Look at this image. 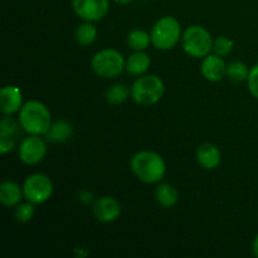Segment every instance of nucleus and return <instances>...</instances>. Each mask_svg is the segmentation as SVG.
Instances as JSON below:
<instances>
[{"mask_svg":"<svg viewBox=\"0 0 258 258\" xmlns=\"http://www.w3.org/2000/svg\"><path fill=\"white\" fill-rule=\"evenodd\" d=\"M150 57L144 50H139L131 54L126 60V71L131 76H143L150 67Z\"/></svg>","mask_w":258,"mask_h":258,"instance_id":"15","label":"nucleus"},{"mask_svg":"<svg viewBox=\"0 0 258 258\" xmlns=\"http://www.w3.org/2000/svg\"><path fill=\"white\" fill-rule=\"evenodd\" d=\"M18 133V125L12 117H4L2 120L0 136H12L14 138Z\"/></svg>","mask_w":258,"mask_h":258,"instance_id":"24","label":"nucleus"},{"mask_svg":"<svg viewBox=\"0 0 258 258\" xmlns=\"http://www.w3.org/2000/svg\"><path fill=\"white\" fill-rule=\"evenodd\" d=\"M156 202L164 208H173L178 203V191L170 184L163 183L156 188Z\"/></svg>","mask_w":258,"mask_h":258,"instance_id":"17","label":"nucleus"},{"mask_svg":"<svg viewBox=\"0 0 258 258\" xmlns=\"http://www.w3.org/2000/svg\"><path fill=\"white\" fill-rule=\"evenodd\" d=\"M34 204L28 202V203L18 204L17 209H15V219L20 223H27V222L32 221L33 216H34Z\"/></svg>","mask_w":258,"mask_h":258,"instance_id":"23","label":"nucleus"},{"mask_svg":"<svg viewBox=\"0 0 258 258\" xmlns=\"http://www.w3.org/2000/svg\"><path fill=\"white\" fill-rule=\"evenodd\" d=\"M184 52L193 58L207 57L213 50V40L206 28L191 25L186 28L181 37Z\"/></svg>","mask_w":258,"mask_h":258,"instance_id":"4","label":"nucleus"},{"mask_svg":"<svg viewBox=\"0 0 258 258\" xmlns=\"http://www.w3.org/2000/svg\"><path fill=\"white\" fill-rule=\"evenodd\" d=\"M73 128L68 121L57 120L50 123L49 128L45 133V138L52 143H64L72 136Z\"/></svg>","mask_w":258,"mask_h":258,"instance_id":"16","label":"nucleus"},{"mask_svg":"<svg viewBox=\"0 0 258 258\" xmlns=\"http://www.w3.org/2000/svg\"><path fill=\"white\" fill-rule=\"evenodd\" d=\"M53 183L44 174H33L23 184L25 199L33 204H42L52 197Z\"/></svg>","mask_w":258,"mask_h":258,"instance_id":"7","label":"nucleus"},{"mask_svg":"<svg viewBox=\"0 0 258 258\" xmlns=\"http://www.w3.org/2000/svg\"><path fill=\"white\" fill-rule=\"evenodd\" d=\"M133 173L146 184H155L161 181L166 171L164 159L154 151H139L133 156L130 163Z\"/></svg>","mask_w":258,"mask_h":258,"instance_id":"1","label":"nucleus"},{"mask_svg":"<svg viewBox=\"0 0 258 258\" xmlns=\"http://www.w3.org/2000/svg\"><path fill=\"white\" fill-rule=\"evenodd\" d=\"M197 160L202 168L207 170H213L221 164L222 155L219 149L213 144H203L197 150Z\"/></svg>","mask_w":258,"mask_h":258,"instance_id":"13","label":"nucleus"},{"mask_svg":"<svg viewBox=\"0 0 258 258\" xmlns=\"http://www.w3.org/2000/svg\"><path fill=\"white\" fill-rule=\"evenodd\" d=\"M73 12L86 22L101 20L108 12V0H72Z\"/></svg>","mask_w":258,"mask_h":258,"instance_id":"8","label":"nucleus"},{"mask_svg":"<svg viewBox=\"0 0 258 258\" xmlns=\"http://www.w3.org/2000/svg\"><path fill=\"white\" fill-rule=\"evenodd\" d=\"M249 71L247 66L241 60H234V62L229 63L227 66V77L232 81V82H243V81L248 80Z\"/></svg>","mask_w":258,"mask_h":258,"instance_id":"20","label":"nucleus"},{"mask_svg":"<svg viewBox=\"0 0 258 258\" xmlns=\"http://www.w3.org/2000/svg\"><path fill=\"white\" fill-rule=\"evenodd\" d=\"M97 38V29L92 22H86L83 24L78 25L76 29V40L82 47H88L93 44Z\"/></svg>","mask_w":258,"mask_h":258,"instance_id":"18","label":"nucleus"},{"mask_svg":"<svg viewBox=\"0 0 258 258\" xmlns=\"http://www.w3.org/2000/svg\"><path fill=\"white\" fill-rule=\"evenodd\" d=\"M115 3H117V4H121V5H126V4H130V3H133L134 0H113Z\"/></svg>","mask_w":258,"mask_h":258,"instance_id":"28","label":"nucleus"},{"mask_svg":"<svg viewBox=\"0 0 258 258\" xmlns=\"http://www.w3.org/2000/svg\"><path fill=\"white\" fill-rule=\"evenodd\" d=\"M15 148V138L12 136H0V153L5 155Z\"/></svg>","mask_w":258,"mask_h":258,"instance_id":"26","label":"nucleus"},{"mask_svg":"<svg viewBox=\"0 0 258 258\" xmlns=\"http://www.w3.org/2000/svg\"><path fill=\"white\" fill-rule=\"evenodd\" d=\"M23 196V190L14 181H3L0 185V201L5 207H17L22 201Z\"/></svg>","mask_w":258,"mask_h":258,"instance_id":"14","label":"nucleus"},{"mask_svg":"<svg viewBox=\"0 0 258 258\" xmlns=\"http://www.w3.org/2000/svg\"><path fill=\"white\" fill-rule=\"evenodd\" d=\"M247 83H248V90L252 93V96L258 98V63L249 71Z\"/></svg>","mask_w":258,"mask_h":258,"instance_id":"25","label":"nucleus"},{"mask_svg":"<svg viewBox=\"0 0 258 258\" xmlns=\"http://www.w3.org/2000/svg\"><path fill=\"white\" fill-rule=\"evenodd\" d=\"M233 40L227 37H218L213 40V52L214 54L221 55V57H227L233 50Z\"/></svg>","mask_w":258,"mask_h":258,"instance_id":"22","label":"nucleus"},{"mask_svg":"<svg viewBox=\"0 0 258 258\" xmlns=\"http://www.w3.org/2000/svg\"><path fill=\"white\" fill-rule=\"evenodd\" d=\"M128 95H131V90H128L125 85H113L106 92V100L111 105H120L127 100Z\"/></svg>","mask_w":258,"mask_h":258,"instance_id":"21","label":"nucleus"},{"mask_svg":"<svg viewBox=\"0 0 258 258\" xmlns=\"http://www.w3.org/2000/svg\"><path fill=\"white\" fill-rule=\"evenodd\" d=\"M202 75L211 82H219L227 76V64L221 55L208 54L202 62Z\"/></svg>","mask_w":258,"mask_h":258,"instance_id":"11","label":"nucleus"},{"mask_svg":"<svg viewBox=\"0 0 258 258\" xmlns=\"http://www.w3.org/2000/svg\"><path fill=\"white\" fill-rule=\"evenodd\" d=\"M126 63L122 54L118 50L106 48L93 55L91 67L93 72L103 78H115L121 75Z\"/></svg>","mask_w":258,"mask_h":258,"instance_id":"6","label":"nucleus"},{"mask_svg":"<svg viewBox=\"0 0 258 258\" xmlns=\"http://www.w3.org/2000/svg\"><path fill=\"white\" fill-rule=\"evenodd\" d=\"M150 35L154 47L161 50L171 49L180 39V24L174 17H163L154 24Z\"/></svg>","mask_w":258,"mask_h":258,"instance_id":"5","label":"nucleus"},{"mask_svg":"<svg viewBox=\"0 0 258 258\" xmlns=\"http://www.w3.org/2000/svg\"><path fill=\"white\" fill-rule=\"evenodd\" d=\"M151 43V35L148 34L145 30L141 29H134L128 33L127 35V44L131 49L135 52L139 50H145L146 48L150 45Z\"/></svg>","mask_w":258,"mask_h":258,"instance_id":"19","label":"nucleus"},{"mask_svg":"<svg viewBox=\"0 0 258 258\" xmlns=\"http://www.w3.org/2000/svg\"><path fill=\"white\" fill-rule=\"evenodd\" d=\"M19 122L29 135H45L50 126V112L44 103L29 101L20 108Z\"/></svg>","mask_w":258,"mask_h":258,"instance_id":"2","label":"nucleus"},{"mask_svg":"<svg viewBox=\"0 0 258 258\" xmlns=\"http://www.w3.org/2000/svg\"><path fill=\"white\" fill-rule=\"evenodd\" d=\"M165 86L155 75L141 76L131 86V97L140 106H153L161 100Z\"/></svg>","mask_w":258,"mask_h":258,"instance_id":"3","label":"nucleus"},{"mask_svg":"<svg viewBox=\"0 0 258 258\" xmlns=\"http://www.w3.org/2000/svg\"><path fill=\"white\" fill-rule=\"evenodd\" d=\"M47 154L45 143L38 135H29L20 143L19 158L27 165H35L44 159Z\"/></svg>","mask_w":258,"mask_h":258,"instance_id":"9","label":"nucleus"},{"mask_svg":"<svg viewBox=\"0 0 258 258\" xmlns=\"http://www.w3.org/2000/svg\"><path fill=\"white\" fill-rule=\"evenodd\" d=\"M252 252H253L254 256L258 258V234L254 237L253 242H252Z\"/></svg>","mask_w":258,"mask_h":258,"instance_id":"27","label":"nucleus"},{"mask_svg":"<svg viewBox=\"0 0 258 258\" xmlns=\"http://www.w3.org/2000/svg\"><path fill=\"white\" fill-rule=\"evenodd\" d=\"M92 211L97 221L102 223H110L120 217L121 204L115 198L102 197L95 202Z\"/></svg>","mask_w":258,"mask_h":258,"instance_id":"10","label":"nucleus"},{"mask_svg":"<svg viewBox=\"0 0 258 258\" xmlns=\"http://www.w3.org/2000/svg\"><path fill=\"white\" fill-rule=\"evenodd\" d=\"M23 95L15 86H5L0 91V110L4 115H12L22 108Z\"/></svg>","mask_w":258,"mask_h":258,"instance_id":"12","label":"nucleus"}]
</instances>
